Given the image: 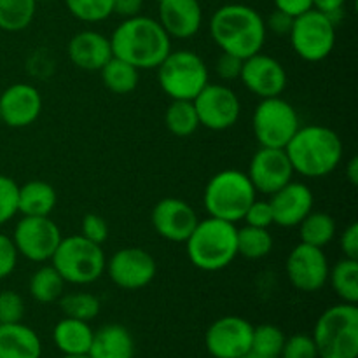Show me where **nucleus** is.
<instances>
[{
  "label": "nucleus",
  "instance_id": "nucleus-1",
  "mask_svg": "<svg viewBox=\"0 0 358 358\" xmlns=\"http://www.w3.org/2000/svg\"><path fill=\"white\" fill-rule=\"evenodd\" d=\"M210 37L227 55L245 59L262 51L268 37L264 17L245 3H226L212 14Z\"/></svg>",
  "mask_w": 358,
  "mask_h": 358
},
{
  "label": "nucleus",
  "instance_id": "nucleus-2",
  "mask_svg": "<svg viewBox=\"0 0 358 358\" xmlns=\"http://www.w3.org/2000/svg\"><path fill=\"white\" fill-rule=\"evenodd\" d=\"M108 38L112 55L138 70L157 69L171 51V38L159 21L143 14L122 20Z\"/></svg>",
  "mask_w": 358,
  "mask_h": 358
},
{
  "label": "nucleus",
  "instance_id": "nucleus-3",
  "mask_svg": "<svg viewBox=\"0 0 358 358\" xmlns=\"http://www.w3.org/2000/svg\"><path fill=\"white\" fill-rule=\"evenodd\" d=\"M343 140L324 124L301 126L285 147L294 173L306 178L331 175L343 161Z\"/></svg>",
  "mask_w": 358,
  "mask_h": 358
},
{
  "label": "nucleus",
  "instance_id": "nucleus-4",
  "mask_svg": "<svg viewBox=\"0 0 358 358\" xmlns=\"http://www.w3.org/2000/svg\"><path fill=\"white\" fill-rule=\"evenodd\" d=\"M236 224L206 217L198 220L185 241V252L194 268L206 273L222 271L238 257Z\"/></svg>",
  "mask_w": 358,
  "mask_h": 358
},
{
  "label": "nucleus",
  "instance_id": "nucleus-5",
  "mask_svg": "<svg viewBox=\"0 0 358 358\" xmlns=\"http://www.w3.org/2000/svg\"><path fill=\"white\" fill-rule=\"evenodd\" d=\"M318 358L358 357V308L357 304H334L318 317L313 329Z\"/></svg>",
  "mask_w": 358,
  "mask_h": 358
},
{
  "label": "nucleus",
  "instance_id": "nucleus-6",
  "mask_svg": "<svg viewBox=\"0 0 358 358\" xmlns=\"http://www.w3.org/2000/svg\"><path fill=\"white\" fill-rule=\"evenodd\" d=\"M257 198L254 185L245 171L222 170L213 175L203 192V205L208 217L240 222L243 220L248 206Z\"/></svg>",
  "mask_w": 358,
  "mask_h": 358
},
{
  "label": "nucleus",
  "instance_id": "nucleus-7",
  "mask_svg": "<svg viewBox=\"0 0 358 358\" xmlns=\"http://www.w3.org/2000/svg\"><path fill=\"white\" fill-rule=\"evenodd\" d=\"M51 264L65 283L90 285L103 276L107 257L101 245L86 240L83 234L63 236L51 257Z\"/></svg>",
  "mask_w": 358,
  "mask_h": 358
},
{
  "label": "nucleus",
  "instance_id": "nucleus-8",
  "mask_svg": "<svg viewBox=\"0 0 358 358\" xmlns=\"http://www.w3.org/2000/svg\"><path fill=\"white\" fill-rule=\"evenodd\" d=\"M156 70L161 90L171 100H194L210 83L205 59L189 49H171Z\"/></svg>",
  "mask_w": 358,
  "mask_h": 358
},
{
  "label": "nucleus",
  "instance_id": "nucleus-9",
  "mask_svg": "<svg viewBox=\"0 0 358 358\" xmlns=\"http://www.w3.org/2000/svg\"><path fill=\"white\" fill-rule=\"evenodd\" d=\"M299 128V114L282 96L264 98L252 114V131L261 147L285 149Z\"/></svg>",
  "mask_w": 358,
  "mask_h": 358
},
{
  "label": "nucleus",
  "instance_id": "nucleus-10",
  "mask_svg": "<svg viewBox=\"0 0 358 358\" xmlns=\"http://www.w3.org/2000/svg\"><path fill=\"white\" fill-rule=\"evenodd\" d=\"M336 37L334 21L317 9L294 17L289 34L294 52L308 63H318L329 58L334 51Z\"/></svg>",
  "mask_w": 358,
  "mask_h": 358
},
{
  "label": "nucleus",
  "instance_id": "nucleus-11",
  "mask_svg": "<svg viewBox=\"0 0 358 358\" xmlns=\"http://www.w3.org/2000/svg\"><path fill=\"white\" fill-rule=\"evenodd\" d=\"M10 238L21 257L30 262H48L55 255L63 234L51 217H21Z\"/></svg>",
  "mask_w": 358,
  "mask_h": 358
},
{
  "label": "nucleus",
  "instance_id": "nucleus-12",
  "mask_svg": "<svg viewBox=\"0 0 358 358\" xmlns=\"http://www.w3.org/2000/svg\"><path fill=\"white\" fill-rule=\"evenodd\" d=\"M192 103L198 112L199 126H205L210 131H226L233 128L241 115L240 96L227 84L208 83Z\"/></svg>",
  "mask_w": 358,
  "mask_h": 358
},
{
  "label": "nucleus",
  "instance_id": "nucleus-13",
  "mask_svg": "<svg viewBox=\"0 0 358 358\" xmlns=\"http://www.w3.org/2000/svg\"><path fill=\"white\" fill-rule=\"evenodd\" d=\"M331 264L324 248L299 243L290 250L285 273L290 285L303 294L320 292L329 282Z\"/></svg>",
  "mask_w": 358,
  "mask_h": 358
},
{
  "label": "nucleus",
  "instance_id": "nucleus-14",
  "mask_svg": "<svg viewBox=\"0 0 358 358\" xmlns=\"http://www.w3.org/2000/svg\"><path fill=\"white\" fill-rule=\"evenodd\" d=\"M108 278L122 290H142L156 278V259L140 247H124L112 254L105 266Z\"/></svg>",
  "mask_w": 358,
  "mask_h": 358
},
{
  "label": "nucleus",
  "instance_id": "nucleus-15",
  "mask_svg": "<svg viewBox=\"0 0 358 358\" xmlns=\"http://www.w3.org/2000/svg\"><path fill=\"white\" fill-rule=\"evenodd\" d=\"M252 334L254 325L247 318L227 315L210 325L205 346L213 358H238L250 353Z\"/></svg>",
  "mask_w": 358,
  "mask_h": 358
},
{
  "label": "nucleus",
  "instance_id": "nucleus-16",
  "mask_svg": "<svg viewBox=\"0 0 358 358\" xmlns=\"http://www.w3.org/2000/svg\"><path fill=\"white\" fill-rule=\"evenodd\" d=\"M240 80L252 94L264 100L282 96L289 84V76L278 59L261 51L243 59Z\"/></svg>",
  "mask_w": 358,
  "mask_h": 358
},
{
  "label": "nucleus",
  "instance_id": "nucleus-17",
  "mask_svg": "<svg viewBox=\"0 0 358 358\" xmlns=\"http://www.w3.org/2000/svg\"><path fill=\"white\" fill-rule=\"evenodd\" d=\"M247 175L255 192L271 196L294 180V168L285 149L259 147L257 152L252 156Z\"/></svg>",
  "mask_w": 358,
  "mask_h": 358
},
{
  "label": "nucleus",
  "instance_id": "nucleus-18",
  "mask_svg": "<svg viewBox=\"0 0 358 358\" xmlns=\"http://www.w3.org/2000/svg\"><path fill=\"white\" fill-rule=\"evenodd\" d=\"M198 220L194 208L178 198L159 199L150 213V222L157 236L171 243H185Z\"/></svg>",
  "mask_w": 358,
  "mask_h": 358
},
{
  "label": "nucleus",
  "instance_id": "nucleus-19",
  "mask_svg": "<svg viewBox=\"0 0 358 358\" xmlns=\"http://www.w3.org/2000/svg\"><path fill=\"white\" fill-rule=\"evenodd\" d=\"M41 91L27 83L10 84L0 94V121L9 128L31 126L42 112Z\"/></svg>",
  "mask_w": 358,
  "mask_h": 358
},
{
  "label": "nucleus",
  "instance_id": "nucleus-20",
  "mask_svg": "<svg viewBox=\"0 0 358 358\" xmlns=\"http://www.w3.org/2000/svg\"><path fill=\"white\" fill-rule=\"evenodd\" d=\"M273 224L280 227H297L301 220L313 210V191L303 182H289L269 196Z\"/></svg>",
  "mask_w": 358,
  "mask_h": 358
},
{
  "label": "nucleus",
  "instance_id": "nucleus-21",
  "mask_svg": "<svg viewBox=\"0 0 358 358\" xmlns=\"http://www.w3.org/2000/svg\"><path fill=\"white\" fill-rule=\"evenodd\" d=\"M157 21L170 38H192L203 27L199 0H157Z\"/></svg>",
  "mask_w": 358,
  "mask_h": 358
},
{
  "label": "nucleus",
  "instance_id": "nucleus-22",
  "mask_svg": "<svg viewBox=\"0 0 358 358\" xmlns=\"http://www.w3.org/2000/svg\"><path fill=\"white\" fill-rule=\"evenodd\" d=\"M69 58L77 69L86 72H100L112 58L110 38L96 30H83L70 38L66 45Z\"/></svg>",
  "mask_w": 358,
  "mask_h": 358
},
{
  "label": "nucleus",
  "instance_id": "nucleus-23",
  "mask_svg": "<svg viewBox=\"0 0 358 358\" xmlns=\"http://www.w3.org/2000/svg\"><path fill=\"white\" fill-rule=\"evenodd\" d=\"M90 358H133L135 341L124 325L108 324L94 331L93 343L87 352Z\"/></svg>",
  "mask_w": 358,
  "mask_h": 358
},
{
  "label": "nucleus",
  "instance_id": "nucleus-24",
  "mask_svg": "<svg viewBox=\"0 0 358 358\" xmlns=\"http://www.w3.org/2000/svg\"><path fill=\"white\" fill-rule=\"evenodd\" d=\"M42 343L37 332L23 322L0 324V358H41Z\"/></svg>",
  "mask_w": 358,
  "mask_h": 358
},
{
  "label": "nucleus",
  "instance_id": "nucleus-25",
  "mask_svg": "<svg viewBox=\"0 0 358 358\" xmlns=\"http://www.w3.org/2000/svg\"><path fill=\"white\" fill-rule=\"evenodd\" d=\"M56 203L58 194L49 182L30 180L17 189V213L23 217H49Z\"/></svg>",
  "mask_w": 358,
  "mask_h": 358
},
{
  "label": "nucleus",
  "instance_id": "nucleus-26",
  "mask_svg": "<svg viewBox=\"0 0 358 358\" xmlns=\"http://www.w3.org/2000/svg\"><path fill=\"white\" fill-rule=\"evenodd\" d=\"M93 334L94 331L90 322L65 317L55 325L52 339L63 355H87L93 343Z\"/></svg>",
  "mask_w": 358,
  "mask_h": 358
},
{
  "label": "nucleus",
  "instance_id": "nucleus-27",
  "mask_svg": "<svg viewBox=\"0 0 358 358\" xmlns=\"http://www.w3.org/2000/svg\"><path fill=\"white\" fill-rule=\"evenodd\" d=\"M301 243L311 245L317 248H325L338 234V224L334 217L325 212H313L311 210L299 226Z\"/></svg>",
  "mask_w": 358,
  "mask_h": 358
},
{
  "label": "nucleus",
  "instance_id": "nucleus-28",
  "mask_svg": "<svg viewBox=\"0 0 358 358\" xmlns=\"http://www.w3.org/2000/svg\"><path fill=\"white\" fill-rule=\"evenodd\" d=\"M101 83L114 94H128L136 90L140 80V70L131 63L112 56L100 70Z\"/></svg>",
  "mask_w": 358,
  "mask_h": 358
},
{
  "label": "nucleus",
  "instance_id": "nucleus-29",
  "mask_svg": "<svg viewBox=\"0 0 358 358\" xmlns=\"http://www.w3.org/2000/svg\"><path fill=\"white\" fill-rule=\"evenodd\" d=\"M65 280L62 278L52 264L41 266L35 273H31L28 290L31 299L41 304L58 303L59 297L65 294Z\"/></svg>",
  "mask_w": 358,
  "mask_h": 358
},
{
  "label": "nucleus",
  "instance_id": "nucleus-30",
  "mask_svg": "<svg viewBox=\"0 0 358 358\" xmlns=\"http://www.w3.org/2000/svg\"><path fill=\"white\" fill-rule=\"evenodd\" d=\"M336 296L348 304L358 303V259L343 257L329 271V282Z\"/></svg>",
  "mask_w": 358,
  "mask_h": 358
},
{
  "label": "nucleus",
  "instance_id": "nucleus-31",
  "mask_svg": "<svg viewBox=\"0 0 358 358\" xmlns=\"http://www.w3.org/2000/svg\"><path fill=\"white\" fill-rule=\"evenodd\" d=\"M164 124L168 131L178 138L194 135L199 128V119L192 100H171L164 112Z\"/></svg>",
  "mask_w": 358,
  "mask_h": 358
},
{
  "label": "nucleus",
  "instance_id": "nucleus-32",
  "mask_svg": "<svg viewBox=\"0 0 358 358\" xmlns=\"http://www.w3.org/2000/svg\"><path fill=\"white\" fill-rule=\"evenodd\" d=\"M275 247V240L269 229L264 227L245 226L238 229L236 234V248L238 255L248 259V261H259L271 254Z\"/></svg>",
  "mask_w": 358,
  "mask_h": 358
},
{
  "label": "nucleus",
  "instance_id": "nucleus-33",
  "mask_svg": "<svg viewBox=\"0 0 358 358\" xmlns=\"http://www.w3.org/2000/svg\"><path fill=\"white\" fill-rule=\"evenodd\" d=\"M37 13V0H0V30L21 31L28 28Z\"/></svg>",
  "mask_w": 358,
  "mask_h": 358
},
{
  "label": "nucleus",
  "instance_id": "nucleus-34",
  "mask_svg": "<svg viewBox=\"0 0 358 358\" xmlns=\"http://www.w3.org/2000/svg\"><path fill=\"white\" fill-rule=\"evenodd\" d=\"M58 304L65 317L83 322H91L96 318L101 310L100 299L91 292L63 294L58 299Z\"/></svg>",
  "mask_w": 358,
  "mask_h": 358
},
{
  "label": "nucleus",
  "instance_id": "nucleus-35",
  "mask_svg": "<svg viewBox=\"0 0 358 358\" xmlns=\"http://www.w3.org/2000/svg\"><path fill=\"white\" fill-rule=\"evenodd\" d=\"M285 339L282 329L273 324H262L254 327L250 353L257 358H280Z\"/></svg>",
  "mask_w": 358,
  "mask_h": 358
},
{
  "label": "nucleus",
  "instance_id": "nucleus-36",
  "mask_svg": "<svg viewBox=\"0 0 358 358\" xmlns=\"http://www.w3.org/2000/svg\"><path fill=\"white\" fill-rule=\"evenodd\" d=\"M114 0H65L69 13L84 23H100L112 16Z\"/></svg>",
  "mask_w": 358,
  "mask_h": 358
},
{
  "label": "nucleus",
  "instance_id": "nucleus-37",
  "mask_svg": "<svg viewBox=\"0 0 358 358\" xmlns=\"http://www.w3.org/2000/svg\"><path fill=\"white\" fill-rule=\"evenodd\" d=\"M17 189L20 185L7 175H0V226L14 219L17 213Z\"/></svg>",
  "mask_w": 358,
  "mask_h": 358
},
{
  "label": "nucleus",
  "instance_id": "nucleus-38",
  "mask_svg": "<svg viewBox=\"0 0 358 358\" xmlns=\"http://www.w3.org/2000/svg\"><path fill=\"white\" fill-rule=\"evenodd\" d=\"M24 317V301L16 290L0 292V324H17Z\"/></svg>",
  "mask_w": 358,
  "mask_h": 358
},
{
  "label": "nucleus",
  "instance_id": "nucleus-39",
  "mask_svg": "<svg viewBox=\"0 0 358 358\" xmlns=\"http://www.w3.org/2000/svg\"><path fill=\"white\" fill-rule=\"evenodd\" d=\"M280 358H318L317 345L308 334H294L285 339Z\"/></svg>",
  "mask_w": 358,
  "mask_h": 358
},
{
  "label": "nucleus",
  "instance_id": "nucleus-40",
  "mask_svg": "<svg viewBox=\"0 0 358 358\" xmlns=\"http://www.w3.org/2000/svg\"><path fill=\"white\" fill-rule=\"evenodd\" d=\"M80 234L96 245H103L108 238V224L98 213H86L80 224Z\"/></svg>",
  "mask_w": 358,
  "mask_h": 358
},
{
  "label": "nucleus",
  "instance_id": "nucleus-41",
  "mask_svg": "<svg viewBox=\"0 0 358 358\" xmlns=\"http://www.w3.org/2000/svg\"><path fill=\"white\" fill-rule=\"evenodd\" d=\"M243 220L247 222V226L264 227V229H269V227L273 226V210L268 199L255 198L254 201H252V205L248 206Z\"/></svg>",
  "mask_w": 358,
  "mask_h": 358
},
{
  "label": "nucleus",
  "instance_id": "nucleus-42",
  "mask_svg": "<svg viewBox=\"0 0 358 358\" xmlns=\"http://www.w3.org/2000/svg\"><path fill=\"white\" fill-rule=\"evenodd\" d=\"M20 254L16 250L13 238L0 234V280L9 278L17 266Z\"/></svg>",
  "mask_w": 358,
  "mask_h": 358
},
{
  "label": "nucleus",
  "instance_id": "nucleus-43",
  "mask_svg": "<svg viewBox=\"0 0 358 358\" xmlns=\"http://www.w3.org/2000/svg\"><path fill=\"white\" fill-rule=\"evenodd\" d=\"M241 66H243V59L238 58V56L222 52L215 62V72L224 83H231V80H236V79L240 80Z\"/></svg>",
  "mask_w": 358,
  "mask_h": 358
},
{
  "label": "nucleus",
  "instance_id": "nucleus-44",
  "mask_svg": "<svg viewBox=\"0 0 358 358\" xmlns=\"http://www.w3.org/2000/svg\"><path fill=\"white\" fill-rule=\"evenodd\" d=\"M339 247L345 257L358 259V224L352 222L339 236Z\"/></svg>",
  "mask_w": 358,
  "mask_h": 358
},
{
  "label": "nucleus",
  "instance_id": "nucleus-45",
  "mask_svg": "<svg viewBox=\"0 0 358 358\" xmlns=\"http://www.w3.org/2000/svg\"><path fill=\"white\" fill-rule=\"evenodd\" d=\"M266 23V30L268 31H273V34L276 35H282V37H285V35L290 34V28H292V23H294V17H290L289 14L282 13V10L276 9L275 13L269 14L268 20H264Z\"/></svg>",
  "mask_w": 358,
  "mask_h": 358
},
{
  "label": "nucleus",
  "instance_id": "nucleus-46",
  "mask_svg": "<svg viewBox=\"0 0 358 358\" xmlns=\"http://www.w3.org/2000/svg\"><path fill=\"white\" fill-rule=\"evenodd\" d=\"M275 6L290 17H297L313 9V0H275Z\"/></svg>",
  "mask_w": 358,
  "mask_h": 358
},
{
  "label": "nucleus",
  "instance_id": "nucleus-47",
  "mask_svg": "<svg viewBox=\"0 0 358 358\" xmlns=\"http://www.w3.org/2000/svg\"><path fill=\"white\" fill-rule=\"evenodd\" d=\"M143 0H114L112 2V14H117L122 20L142 14Z\"/></svg>",
  "mask_w": 358,
  "mask_h": 358
},
{
  "label": "nucleus",
  "instance_id": "nucleus-48",
  "mask_svg": "<svg viewBox=\"0 0 358 358\" xmlns=\"http://www.w3.org/2000/svg\"><path fill=\"white\" fill-rule=\"evenodd\" d=\"M348 0H313V9L325 13L336 23V16L343 13Z\"/></svg>",
  "mask_w": 358,
  "mask_h": 358
},
{
  "label": "nucleus",
  "instance_id": "nucleus-49",
  "mask_svg": "<svg viewBox=\"0 0 358 358\" xmlns=\"http://www.w3.org/2000/svg\"><path fill=\"white\" fill-rule=\"evenodd\" d=\"M346 178H348V182L352 185H358V157L353 156L352 159L346 163Z\"/></svg>",
  "mask_w": 358,
  "mask_h": 358
},
{
  "label": "nucleus",
  "instance_id": "nucleus-50",
  "mask_svg": "<svg viewBox=\"0 0 358 358\" xmlns=\"http://www.w3.org/2000/svg\"><path fill=\"white\" fill-rule=\"evenodd\" d=\"M62 358H90L87 355H63Z\"/></svg>",
  "mask_w": 358,
  "mask_h": 358
},
{
  "label": "nucleus",
  "instance_id": "nucleus-51",
  "mask_svg": "<svg viewBox=\"0 0 358 358\" xmlns=\"http://www.w3.org/2000/svg\"><path fill=\"white\" fill-rule=\"evenodd\" d=\"M238 358H257V357H254V355H252V353H245V355H241V357H238Z\"/></svg>",
  "mask_w": 358,
  "mask_h": 358
},
{
  "label": "nucleus",
  "instance_id": "nucleus-52",
  "mask_svg": "<svg viewBox=\"0 0 358 358\" xmlns=\"http://www.w3.org/2000/svg\"><path fill=\"white\" fill-rule=\"evenodd\" d=\"M37 2H49V0H37Z\"/></svg>",
  "mask_w": 358,
  "mask_h": 358
},
{
  "label": "nucleus",
  "instance_id": "nucleus-53",
  "mask_svg": "<svg viewBox=\"0 0 358 358\" xmlns=\"http://www.w3.org/2000/svg\"><path fill=\"white\" fill-rule=\"evenodd\" d=\"M0 124H2V121H0Z\"/></svg>",
  "mask_w": 358,
  "mask_h": 358
}]
</instances>
